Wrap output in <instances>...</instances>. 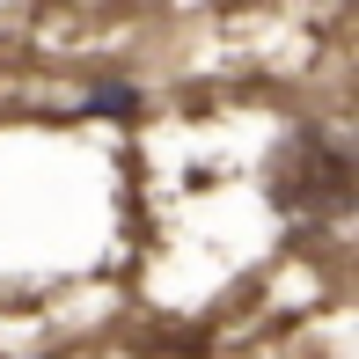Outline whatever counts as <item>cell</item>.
Returning <instances> with one entry per match:
<instances>
[{"label":"cell","mask_w":359,"mask_h":359,"mask_svg":"<svg viewBox=\"0 0 359 359\" xmlns=\"http://www.w3.org/2000/svg\"><path fill=\"white\" fill-rule=\"evenodd\" d=\"M95 110H110V118H118V110H133V88H103V95H95Z\"/></svg>","instance_id":"cell-2"},{"label":"cell","mask_w":359,"mask_h":359,"mask_svg":"<svg viewBox=\"0 0 359 359\" xmlns=\"http://www.w3.org/2000/svg\"><path fill=\"white\" fill-rule=\"evenodd\" d=\"M352 198V154L323 133H301L271 154V205L279 213H345Z\"/></svg>","instance_id":"cell-1"}]
</instances>
